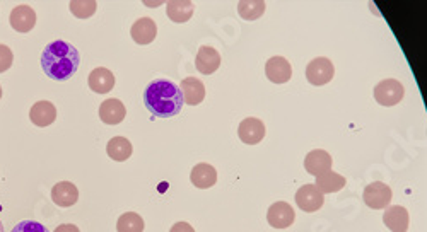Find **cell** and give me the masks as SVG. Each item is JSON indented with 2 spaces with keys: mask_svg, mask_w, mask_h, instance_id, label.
Listing matches in <instances>:
<instances>
[{
  "mask_svg": "<svg viewBox=\"0 0 427 232\" xmlns=\"http://www.w3.org/2000/svg\"><path fill=\"white\" fill-rule=\"evenodd\" d=\"M0 232H3V226H2V222H0Z\"/></svg>",
  "mask_w": 427,
  "mask_h": 232,
  "instance_id": "obj_31",
  "label": "cell"
},
{
  "mask_svg": "<svg viewBox=\"0 0 427 232\" xmlns=\"http://www.w3.org/2000/svg\"><path fill=\"white\" fill-rule=\"evenodd\" d=\"M69 7L77 19H89L98 9V2H95V0H82V2L81 0H74Z\"/></svg>",
  "mask_w": 427,
  "mask_h": 232,
  "instance_id": "obj_26",
  "label": "cell"
},
{
  "mask_svg": "<svg viewBox=\"0 0 427 232\" xmlns=\"http://www.w3.org/2000/svg\"><path fill=\"white\" fill-rule=\"evenodd\" d=\"M404 84L397 78H385L375 87V99L381 106H395L404 99Z\"/></svg>",
  "mask_w": 427,
  "mask_h": 232,
  "instance_id": "obj_3",
  "label": "cell"
},
{
  "mask_svg": "<svg viewBox=\"0 0 427 232\" xmlns=\"http://www.w3.org/2000/svg\"><path fill=\"white\" fill-rule=\"evenodd\" d=\"M10 26L17 31V33H30L36 24V12L33 7L30 6H17L14 7L10 12Z\"/></svg>",
  "mask_w": 427,
  "mask_h": 232,
  "instance_id": "obj_10",
  "label": "cell"
},
{
  "mask_svg": "<svg viewBox=\"0 0 427 232\" xmlns=\"http://www.w3.org/2000/svg\"><path fill=\"white\" fill-rule=\"evenodd\" d=\"M267 220L274 229H287L296 220L294 209L287 202H275L267 212Z\"/></svg>",
  "mask_w": 427,
  "mask_h": 232,
  "instance_id": "obj_6",
  "label": "cell"
},
{
  "mask_svg": "<svg viewBox=\"0 0 427 232\" xmlns=\"http://www.w3.org/2000/svg\"><path fill=\"white\" fill-rule=\"evenodd\" d=\"M0 98H2V87H0Z\"/></svg>",
  "mask_w": 427,
  "mask_h": 232,
  "instance_id": "obj_32",
  "label": "cell"
},
{
  "mask_svg": "<svg viewBox=\"0 0 427 232\" xmlns=\"http://www.w3.org/2000/svg\"><path fill=\"white\" fill-rule=\"evenodd\" d=\"M239 16L245 21H257L264 16L265 2L261 0H243L238 3Z\"/></svg>",
  "mask_w": 427,
  "mask_h": 232,
  "instance_id": "obj_24",
  "label": "cell"
},
{
  "mask_svg": "<svg viewBox=\"0 0 427 232\" xmlns=\"http://www.w3.org/2000/svg\"><path fill=\"white\" fill-rule=\"evenodd\" d=\"M325 203V195L315 184H304L296 193V205L303 212H317Z\"/></svg>",
  "mask_w": 427,
  "mask_h": 232,
  "instance_id": "obj_7",
  "label": "cell"
},
{
  "mask_svg": "<svg viewBox=\"0 0 427 232\" xmlns=\"http://www.w3.org/2000/svg\"><path fill=\"white\" fill-rule=\"evenodd\" d=\"M190 180H192L193 187L200 188V190H207V188H212L217 183V171L210 164L200 162L193 166L192 173H190Z\"/></svg>",
  "mask_w": 427,
  "mask_h": 232,
  "instance_id": "obj_17",
  "label": "cell"
},
{
  "mask_svg": "<svg viewBox=\"0 0 427 232\" xmlns=\"http://www.w3.org/2000/svg\"><path fill=\"white\" fill-rule=\"evenodd\" d=\"M265 76L274 84H286L292 77V67L284 56H272L265 63Z\"/></svg>",
  "mask_w": 427,
  "mask_h": 232,
  "instance_id": "obj_9",
  "label": "cell"
},
{
  "mask_svg": "<svg viewBox=\"0 0 427 232\" xmlns=\"http://www.w3.org/2000/svg\"><path fill=\"white\" fill-rule=\"evenodd\" d=\"M132 152H134V147H132L130 140L125 137L110 138V142H108L106 145V154L113 160H117V162L127 160L128 157L132 156Z\"/></svg>",
  "mask_w": 427,
  "mask_h": 232,
  "instance_id": "obj_23",
  "label": "cell"
},
{
  "mask_svg": "<svg viewBox=\"0 0 427 232\" xmlns=\"http://www.w3.org/2000/svg\"><path fill=\"white\" fill-rule=\"evenodd\" d=\"M143 105L156 118H173L183 109V94L175 82L156 78L143 91Z\"/></svg>",
  "mask_w": 427,
  "mask_h": 232,
  "instance_id": "obj_1",
  "label": "cell"
},
{
  "mask_svg": "<svg viewBox=\"0 0 427 232\" xmlns=\"http://www.w3.org/2000/svg\"><path fill=\"white\" fill-rule=\"evenodd\" d=\"M238 137L243 144H260L265 138V123L258 118H245L238 127Z\"/></svg>",
  "mask_w": 427,
  "mask_h": 232,
  "instance_id": "obj_8",
  "label": "cell"
},
{
  "mask_svg": "<svg viewBox=\"0 0 427 232\" xmlns=\"http://www.w3.org/2000/svg\"><path fill=\"white\" fill-rule=\"evenodd\" d=\"M195 67L203 76H210L221 67V55L212 46H200L195 59Z\"/></svg>",
  "mask_w": 427,
  "mask_h": 232,
  "instance_id": "obj_11",
  "label": "cell"
},
{
  "mask_svg": "<svg viewBox=\"0 0 427 232\" xmlns=\"http://www.w3.org/2000/svg\"><path fill=\"white\" fill-rule=\"evenodd\" d=\"M130 36L137 45H149L157 36V26L150 17H141L132 24Z\"/></svg>",
  "mask_w": 427,
  "mask_h": 232,
  "instance_id": "obj_13",
  "label": "cell"
},
{
  "mask_svg": "<svg viewBox=\"0 0 427 232\" xmlns=\"http://www.w3.org/2000/svg\"><path fill=\"white\" fill-rule=\"evenodd\" d=\"M118 232H143V219L139 213L127 212L117 222Z\"/></svg>",
  "mask_w": 427,
  "mask_h": 232,
  "instance_id": "obj_25",
  "label": "cell"
},
{
  "mask_svg": "<svg viewBox=\"0 0 427 232\" xmlns=\"http://www.w3.org/2000/svg\"><path fill=\"white\" fill-rule=\"evenodd\" d=\"M127 116V108L120 99H105L99 106V118L106 125H118Z\"/></svg>",
  "mask_w": 427,
  "mask_h": 232,
  "instance_id": "obj_16",
  "label": "cell"
},
{
  "mask_svg": "<svg viewBox=\"0 0 427 232\" xmlns=\"http://www.w3.org/2000/svg\"><path fill=\"white\" fill-rule=\"evenodd\" d=\"M31 121L36 125V127H48L55 121L57 118V108L53 103L50 101H38L31 106L30 112Z\"/></svg>",
  "mask_w": 427,
  "mask_h": 232,
  "instance_id": "obj_20",
  "label": "cell"
},
{
  "mask_svg": "<svg viewBox=\"0 0 427 232\" xmlns=\"http://www.w3.org/2000/svg\"><path fill=\"white\" fill-rule=\"evenodd\" d=\"M170 232H195V229L188 222H177Z\"/></svg>",
  "mask_w": 427,
  "mask_h": 232,
  "instance_id": "obj_29",
  "label": "cell"
},
{
  "mask_svg": "<svg viewBox=\"0 0 427 232\" xmlns=\"http://www.w3.org/2000/svg\"><path fill=\"white\" fill-rule=\"evenodd\" d=\"M179 91L183 94V101L190 106H197L206 99V85L197 77H186L181 81Z\"/></svg>",
  "mask_w": 427,
  "mask_h": 232,
  "instance_id": "obj_12",
  "label": "cell"
},
{
  "mask_svg": "<svg viewBox=\"0 0 427 232\" xmlns=\"http://www.w3.org/2000/svg\"><path fill=\"white\" fill-rule=\"evenodd\" d=\"M55 232H81V231H79V227L74 226V224H62V226L57 227Z\"/></svg>",
  "mask_w": 427,
  "mask_h": 232,
  "instance_id": "obj_30",
  "label": "cell"
},
{
  "mask_svg": "<svg viewBox=\"0 0 427 232\" xmlns=\"http://www.w3.org/2000/svg\"><path fill=\"white\" fill-rule=\"evenodd\" d=\"M88 84L91 91L98 92V94H108L115 87V76L106 67H98L89 74Z\"/></svg>",
  "mask_w": 427,
  "mask_h": 232,
  "instance_id": "obj_19",
  "label": "cell"
},
{
  "mask_svg": "<svg viewBox=\"0 0 427 232\" xmlns=\"http://www.w3.org/2000/svg\"><path fill=\"white\" fill-rule=\"evenodd\" d=\"M81 55L70 43L57 39L48 43L41 53V67L53 81H67L77 72Z\"/></svg>",
  "mask_w": 427,
  "mask_h": 232,
  "instance_id": "obj_2",
  "label": "cell"
},
{
  "mask_svg": "<svg viewBox=\"0 0 427 232\" xmlns=\"http://www.w3.org/2000/svg\"><path fill=\"white\" fill-rule=\"evenodd\" d=\"M304 169L313 176L332 171V156L323 149H315V151L308 152L306 159H304Z\"/></svg>",
  "mask_w": 427,
  "mask_h": 232,
  "instance_id": "obj_15",
  "label": "cell"
},
{
  "mask_svg": "<svg viewBox=\"0 0 427 232\" xmlns=\"http://www.w3.org/2000/svg\"><path fill=\"white\" fill-rule=\"evenodd\" d=\"M12 232H50L43 224L34 222V220H23L14 227Z\"/></svg>",
  "mask_w": 427,
  "mask_h": 232,
  "instance_id": "obj_27",
  "label": "cell"
},
{
  "mask_svg": "<svg viewBox=\"0 0 427 232\" xmlns=\"http://www.w3.org/2000/svg\"><path fill=\"white\" fill-rule=\"evenodd\" d=\"M52 200L55 202V205L62 207V209L75 205L79 200L77 187L70 181H60L52 188Z\"/></svg>",
  "mask_w": 427,
  "mask_h": 232,
  "instance_id": "obj_18",
  "label": "cell"
},
{
  "mask_svg": "<svg viewBox=\"0 0 427 232\" xmlns=\"http://www.w3.org/2000/svg\"><path fill=\"white\" fill-rule=\"evenodd\" d=\"M193 12H195V6H193V2H188V0H173V2H168L166 6L168 17L178 24L192 19Z\"/></svg>",
  "mask_w": 427,
  "mask_h": 232,
  "instance_id": "obj_22",
  "label": "cell"
},
{
  "mask_svg": "<svg viewBox=\"0 0 427 232\" xmlns=\"http://www.w3.org/2000/svg\"><path fill=\"white\" fill-rule=\"evenodd\" d=\"M333 76H335V67H333L332 60L325 59V56H318L308 63L306 78L310 84L325 85L332 81Z\"/></svg>",
  "mask_w": 427,
  "mask_h": 232,
  "instance_id": "obj_5",
  "label": "cell"
},
{
  "mask_svg": "<svg viewBox=\"0 0 427 232\" xmlns=\"http://www.w3.org/2000/svg\"><path fill=\"white\" fill-rule=\"evenodd\" d=\"M392 188L388 187L383 181H373L371 184L364 188V193H362V200H364L366 205L373 210H383L386 207H390L392 202Z\"/></svg>",
  "mask_w": 427,
  "mask_h": 232,
  "instance_id": "obj_4",
  "label": "cell"
},
{
  "mask_svg": "<svg viewBox=\"0 0 427 232\" xmlns=\"http://www.w3.org/2000/svg\"><path fill=\"white\" fill-rule=\"evenodd\" d=\"M408 212L405 207L393 205L386 207L383 213V224L392 232H407L408 231Z\"/></svg>",
  "mask_w": 427,
  "mask_h": 232,
  "instance_id": "obj_14",
  "label": "cell"
},
{
  "mask_svg": "<svg viewBox=\"0 0 427 232\" xmlns=\"http://www.w3.org/2000/svg\"><path fill=\"white\" fill-rule=\"evenodd\" d=\"M12 62H14L12 50L6 45H0V74L9 70L10 65H12Z\"/></svg>",
  "mask_w": 427,
  "mask_h": 232,
  "instance_id": "obj_28",
  "label": "cell"
},
{
  "mask_svg": "<svg viewBox=\"0 0 427 232\" xmlns=\"http://www.w3.org/2000/svg\"><path fill=\"white\" fill-rule=\"evenodd\" d=\"M346 184H347L346 178H344L342 174L333 173V171H326V173L318 174L317 181H315V187H317L323 195L340 191Z\"/></svg>",
  "mask_w": 427,
  "mask_h": 232,
  "instance_id": "obj_21",
  "label": "cell"
}]
</instances>
